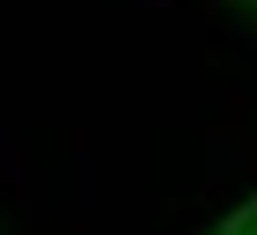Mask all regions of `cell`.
<instances>
[{
	"label": "cell",
	"mask_w": 257,
	"mask_h": 235,
	"mask_svg": "<svg viewBox=\"0 0 257 235\" xmlns=\"http://www.w3.org/2000/svg\"><path fill=\"white\" fill-rule=\"evenodd\" d=\"M198 235H257V198H242L235 213H220L213 228H198Z\"/></svg>",
	"instance_id": "cell-1"
},
{
	"label": "cell",
	"mask_w": 257,
	"mask_h": 235,
	"mask_svg": "<svg viewBox=\"0 0 257 235\" xmlns=\"http://www.w3.org/2000/svg\"><path fill=\"white\" fill-rule=\"evenodd\" d=\"M220 8H235V15H242V22L257 30V0H220Z\"/></svg>",
	"instance_id": "cell-2"
},
{
	"label": "cell",
	"mask_w": 257,
	"mask_h": 235,
	"mask_svg": "<svg viewBox=\"0 0 257 235\" xmlns=\"http://www.w3.org/2000/svg\"><path fill=\"white\" fill-rule=\"evenodd\" d=\"M0 235H8V220H0Z\"/></svg>",
	"instance_id": "cell-3"
}]
</instances>
